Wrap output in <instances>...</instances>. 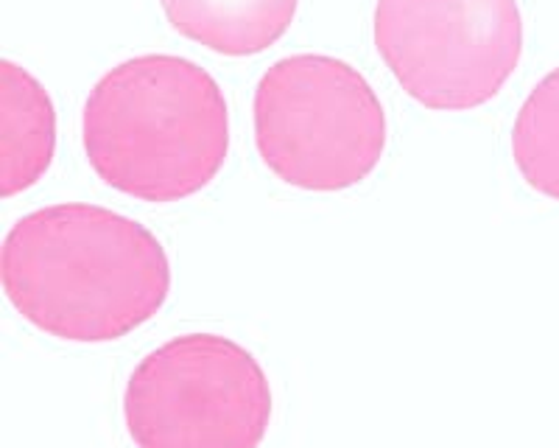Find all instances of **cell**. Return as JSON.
Masks as SVG:
<instances>
[{"label": "cell", "mask_w": 559, "mask_h": 448, "mask_svg": "<svg viewBox=\"0 0 559 448\" xmlns=\"http://www.w3.org/2000/svg\"><path fill=\"white\" fill-rule=\"evenodd\" d=\"M0 275L28 326L82 345L123 340L171 295V261L159 238L90 202H59L20 219L3 238Z\"/></svg>", "instance_id": "6da1fadb"}, {"label": "cell", "mask_w": 559, "mask_h": 448, "mask_svg": "<svg viewBox=\"0 0 559 448\" xmlns=\"http://www.w3.org/2000/svg\"><path fill=\"white\" fill-rule=\"evenodd\" d=\"M82 143L109 188L140 202H179L204 191L227 163V98L202 64L140 54L93 84Z\"/></svg>", "instance_id": "7a4b0ae2"}, {"label": "cell", "mask_w": 559, "mask_h": 448, "mask_svg": "<svg viewBox=\"0 0 559 448\" xmlns=\"http://www.w3.org/2000/svg\"><path fill=\"white\" fill-rule=\"evenodd\" d=\"M254 149L286 186L336 193L358 186L386 152V109L358 68L331 54L269 64L252 98Z\"/></svg>", "instance_id": "3957f363"}, {"label": "cell", "mask_w": 559, "mask_h": 448, "mask_svg": "<svg viewBox=\"0 0 559 448\" xmlns=\"http://www.w3.org/2000/svg\"><path fill=\"white\" fill-rule=\"evenodd\" d=\"M272 412L261 362L210 331L154 347L123 392V421L138 448H261Z\"/></svg>", "instance_id": "277c9868"}, {"label": "cell", "mask_w": 559, "mask_h": 448, "mask_svg": "<svg viewBox=\"0 0 559 448\" xmlns=\"http://www.w3.org/2000/svg\"><path fill=\"white\" fill-rule=\"evenodd\" d=\"M376 48L417 104L464 113L492 102L523 57L518 0H378Z\"/></svg>", "instance_id": "5b68a950"}, {"label": "cell", "mask_w": 559, "mask_h": 448, "mask_svg": "<svg viewBox=\"0 0 559 448\" xmlns=\"http://www.w3.org/2000/svg\"><path fill=\"white\" fill-rule=\"evenodd\" d=\"M57 154V107L23 64L0 62V197L34 188Z\"/></svg>", "instance_id": "8992f818"}, {"label": "cell", "mask_w": 559, "mask_h": 448, "mask_svg": "<svg viewBox=\"0 0 559 448\" xmlns=\"http://www.w3.org/2000/svg\"><path fill=\"white\" fill-rule=\"evenodd\" d=\"M174 32L222 57H254L292 28L299 0H159Z\"/></svg>", "instance_id": "52a82bcc"}, {"label": "cell", "mask_w": 559, "mask_h": 448, "mask_svg": "<svg viewBox=\"0 0 559 448\" xmlns=\"http://www.w3.org/2000/svg\"><path fill=\"white\" fill-rule=\"evenodd\" d=\"M512 161L532 191L559 202V68L534 84L518 109Z\"/></svg>", "instance_id": "ba28073f"}]
</instances>
